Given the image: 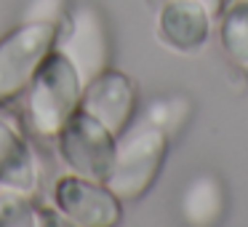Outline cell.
I'll list each match as a JSON object with an SVG mask.
<instances>
[{"instance_id": "6da1fadb", "label": "cell", "mask_w": 248, "mask_h": 227, "mask_svg": "<svg viewBox=\"0 0 248 227\" xmlns=\"http://www.w3.org/2000/svg\"><path fill=\"white\" fill-rule=\"evenodd\" d=\"M80 91H83V81L78 75L75 65L59 49H51L48 56L40 62L32 81H30V118H32V126L46 136H56L62 131V126L67 123V118L80 104Z\"/></svg>"}, {"instance_id": "7a4b0ae2", "label": "cell", "mask_w": 248, "mask_h": 227, "mask_svg": "<svg viewBox=\"0 0 248 227\" xmlns=\"http://www.w3.org/2000/svg\"><path fill=\"white\" fill-rule=\"evenodd\" d=\"M118 136L112 171L104 184L118 198H139L157 177L166 155V131L144 118L131 129L125 126Z\"/></svg>"}, {"instance_id": "3957f363", "label": "cell", "mask_w": 248, "mask_h": 227, "mask_svg": "<svg viewBox=\"0 0 248 227\" xmlns=\"http://www.w3.org/2000/svg\"><path fill=\"white\" fill-rule=\"evenodd\" d=\"M59 150L78 177L107 182L115 161V134L86 110H75L62 126Z\"/></svg>"}, {"instance_id": "277c9868", "label": "cell", "mask_w": 248, "mask_h": 227, "mask_svg": "<svg viewBox=\"0 0 248 227\" xmlns=\"http://www.w3.org/2000/svg\"><path fill=\"white\" fill-rule=\"evenodd\" d=\"M56 46V24L27 22L0 40V102L30 86L40 62Z\"/></svg>"}, {"instance_id": "5b68a950", "label": "cell", "mask_w": 248, "mask_h": 227, "mask_svg": "<svg viewBox=\"0 0 248 227\" xmlns=\"http://www.w3.org/2000/svg\"><path fill=\"white\" fill-rule=\"evenodd\" d=\"M56 206L80 227H109L120 219L118 195L109 187H102V182H93L86 177H64L56 184Z\"/></svg>"}, {"instance_id": "8992f818", "label": "cell", "mask_w": 248, "mask_h": 227, "mask_svg": "<svg viewBox=\"0 0 248 227\" xmlns=\"http://www.w3.org/2000/svg\"><path fill=\"white\" fill-rule=\"evenodd\" d=\"M62 54L75 65L83 86L91 83L107 67V38H104L102 19L93 8L80 6L70 19V35L59 46Z\"/></svg>"}, {"instance_id": "52a82bcc", "label": "cell", "mask_w": 248, "mask_h": 227, "mask_svg": "<svg viewBox=\"0 0 248 227\" xmlns=\"http://www.w3.org/2000/svg\"><path fill=\"white\" fill-rule=\"evenodd\" d=\"M134 102H136L134 83L123 72L104 70L91 83H86V94H83L80 110L93 115L99 123L107 126L118 136L128 126L131 115H134Z\"/></svg>"}, {"instance_id": "ba28073f", "label": "cell", "mask_w": 248, "mask_h": 227, "mask_svg": "<svg viewBox=\"0 0 248 227\" xmlns=\"http://www.w3.org/2000/svg\"><path fill=\"white\" fill-rule=\"evenodd\" d=\"M160 35L179 51H192L208 38V11L198 0H168L160 11Z\"/></svg>"}, {"instance_id": "9c48e42d", "label": "cell", "mask_w": 248, "mask_h": 227, "mask_svg": "<svg viewBox=\"0 0 248 227\" xmlns=\"http://www.w3.org/2000/svg\"><path fill=\"white\" fill-rule=\"evenodd\" d=\"M0 187L32 193L35 190V163L27 145L19 134L0 118Z\"/></svg>"}, {"instance_id": "30bf717a", "label": "cell", "mask_w": 248, "mask_h": 227, "mask_svg": "<svg viewBox=\"0 0 248 227\" xmlns=\"http://www.w3.org/2000/svg\"><path fill=\"white\" fill-rule=\"evenodd\" d=\"M184 219L192 225H211L224 211V193L214 177H198L182 198Z\"/></svg>"}, {"instance_id": "8fae6325", "label": "cell", "mask_w": 248, "mask_h": 227, "mask_svg": "<svg viewBox=\"0 0 248 227\" xmlns=\"http://www.w3.org/2000/svg\"><path fill=\"white\" fill-rule=\"evenodd\" d=\"M221 43L230 56L248 70V0H240L224 14L221 22Z\"/></svg>"}, {"instance_id": "7c38bea8", "label": "cell", "mask_w": 248, "mask_h": 227, "mask_svg": "<svg viewBox=\"0 0 248 227\" xmlns=\"http://www.w3.org/2000/svg\"><path fill=\"white\" fill-rule=\"evenodd\" d=\"M35 225V211L24 200V193L0 190V227H30Z\"/></svg>"}, {"instance_id": "4fadbf2b", "label": "cell", "mask_w": 248, "mask_h": 227, "mask_svg": "<svg viewBox=\"0 0 248 227\" xmlns=\"http://www.w3.org/2000/svg\"><path fill=\"white\" fill-rule=\"evenodd\" d=\"M62 16V0H32L24 11V22H48L56 24Z\"/></svg>"}]
</instances>
